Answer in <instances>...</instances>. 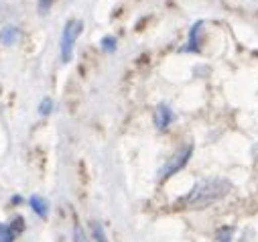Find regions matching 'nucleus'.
Wrapping results in <instances>:
<instances>
[{"label": "nucleus", "mask_w": 258, "mask_h": 242, "mask_svg": "<svg viewBox=\"0 0 258 242\" xmlns=\"http://www.w3.org/2000/svg\"><path fill=\"white\" fill-rule=\"evenodd\" d=\"M230 190H232V186L228 179L208 177V179H202L185 198H181L177 202V206L181 210H204V208L216 204L218 200H222Z\"/></svg>", "instance_id": "f257e3e1"}, {"label": "nucleus", "mask_w": 258, "mask_h": 242, "mask_svg": "<svg viewBox=\"0 0 258 242\" xmlns=\"http://www.w3.org/2000/svg\"><path fill=\"white\" fill-rule=\"evenodd\" d=\"M82 29H84V23L80 19H72L66 23L63 27V33H61V41H59V51H61V59L63 62H72L74 57V45L78 41V37L82 35Z\"/></svg>", "instance_id": "f03ea898"}, {"label": "nucleus", "mask_w": 258, "mask_h": 242, "mask_svg": "<svg viewBox=\"0 0 258 242\" xmlns=\"http://www.w3.org/2000/svg\"><path fill=\"white\" fill-rule=\"evenodd\" d=\"M191 153H193V147L191 145H187V147H183L167 165H165V169H163V179H167V177H171L173 173H177L179 169H183L185 165H187V161H189V157H191Z\"/></svg>", "instance_id": "7ed1b4c3"}, {"label": "nucleus", "mask_w": 258, "mask_h": 242, "mask_svg": "<svg viewBox=\"0 0 258 242\" xmlns=\"http://www.w3.org/2000/svg\"><path fill=\"white\" fill-rule=\"evenodd\" d=\"M171 120H173V112L167 108V106H159L155 110V127L159 131H165L169 125H171Z\"/></svg>", "instance_id": "20e7f679"}, {"label": "nucleus", "mask_w": 258, "mask_h": 242, "mask_svg": "<svg viewBox=\"0 0 258 242\" xmlns=\"http://www.w3.org/2000/svg\"><path fill=\"white\" fill-rule=\"evenodd\" d=\"M202 25H204V23L198 21L196 25L189 29V39H187V47H185V51H198V49H200V47H198V45H200V39H198V37H200Z\"/></svg>", "instance_id": "39448f33"}, {"label": "nucleus", "mask_w": 258, "mask_h": 242, "mask_svg": "<svg viewBox=\"0 0 258 242\" xmlns=\"http://www.w3.org/2000/svg\"><path fill=\"white\" fill-rule=\"evenodd\" d=\"M17 39H19V29H15V27H7V29H3V33H0V41L5 45H13Z\"/></svg>", "instance_id": "423d86ee"}, {"label": "nucleus", "mask_w": 258, "mask_h": 242, "mask_svg": "<svg viewBox=\"0 0 258 242\" xmlns=\"http://www.w3.org/2000/svg\"><path fill=\"white\" fill-rule=\"evenodd\" d=\"M31 206H33V210H35L41 218H45L47 212H49V210H47V202H45L41 196H33V198H31Z\"/></svg>", "instance_id": "0eeeda50"}, {"label": "nucleus", "mask_w": 258, "mask_h": 242, "mask_svg": "<svg viewBox=\"0 0 258 242\" xmlns=\"http://www.w3.org/2000/svg\"><path fill=\"white\" fill-rule=\"evenodd\" d=\"M15 230L13 228H9V226H5V224H0V242H13L15 240Z\"/></svg>", "instance_id": "6e6552de"}, {"label": "nucleus", "mask_w": 258, "mask_h": 242, "mask_svg": "<svg viewBox=\"0 0 258 242\" xmlns=\"http://www.w3.org/2000/svg\"><path fill=\"white\" fill-rule=\"evenodd\" d=\"M92 232H94V236H96L98 242H108V238H106V234H104V230H102V226L98 222L92 224Z\"/></svg>", "instance_id": "1a4fd4ad"}, {"label": "nucleus", "mask_w": 258, "mask_h": 242, "mask_svg": "<svg viewBox=\"0 0 258 242\" xmlns=\"http://www.w3.org/2000/svg\"><path fill=\"white\" fill-rule=\"evenodd\" d=\"M102 49L104 51H110V53L116 51V39L114 37H104L102 39Z\"/></svg>", "instance_id": "9d476101"}, {"label": "nucleus", "mask_w": 258, "mask_h": 242, "mask_svg": "<svg viewBox=\"0 0 258 242\" xmlns=\"http://www.w3.org/2000/svg\"><path fill=\"white\" fill-rule=\"evenodd\" d=\"M74 242H90L80 226H74Z\"/></svg>", "instance_id": "9b49d317"}, {"label": "nucleus", "mask_w": 258, "mask_h": 242, "mask_svg": "<svg viewBox=\"0 0 258 242\" xmlns=\"http://www.w3.org/2000/svg\"><path fill=\"white\" fill-rule=\"evenodd\" d=\"M51 108H53L51 98H45V100L41 102V106H39V112H41V114H49V112H51Z\"/></svg>", "instance_id": "f8f14e48"}, {"label": "nucleus", "mask_w": 258, "mask_h": 242, "mask_svg": "<svg viewBox=\"0 0 258 242\" xmlns=\"http://www.w3.org/2000/svg\"><path fill=\"white\" fill-rule=\"evenodd\" d=\"M232 228H224L220 234H218V242H230V238H232Z\"/></svg>", "instance_id": "ddd939ff"}, {"label": "nucleus", "mask_w": 258, "mask_h": 242, "mask_svg": "<svg viewBox=\"0 0 258 242\" xmlns=\"http://www.w3.org/2000/svg\"><path fill=\"white\" fill-rule=\"evenodd\" d=\"M53 5V0H39V9H41V13H45V11H49V7Z\"/></svg>", "instance_id": "4468645a"}]
</instances>
